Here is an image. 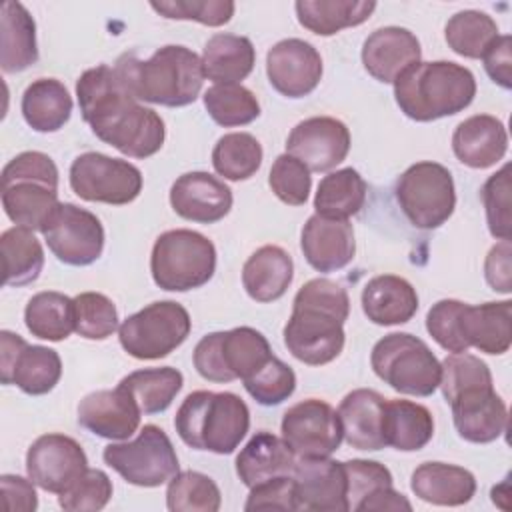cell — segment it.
Returning a JSON list of instances; mask_svg holds the SVG:
<instances>
[{"mask_svg":"<svg viewBox=\"0 0 512 512\" xmlns=\"http://www.w3.org/2000/svg\"><path fill=\"white\" fill-rule=\"evenodd\" d=\"M244 510H296L294 478L278 476L252 486Z\"/></svg>","mask_w":512,"mask_h":512,"instance_id":"54","label":"cell"},{"mask_svg":"<svg viewBox=\"0 0 512 512\" xmlns=\"http://www.w3.org/2000/svg\"><path fill=\"white\" fill-rule=\"evenodd\" d=\"M298 22L318 34L332 36L344 28L358 26L376 10L372 0H298L294 4Z\"/></svg>","mask_w":512,"mask_h":512,"instance_id":"35","label":"cell"},{"mask_svg":"<svg viewBox=\"0 0 512 512\" xmlns=\"http://www.w3.org/2000/svg\"><path fill=\"white\" fill-rule=\"evenodd\" d=\"M296 510L348 512V480L344 462L324 458H298L292 470Z\"/></svg>","mask_w":512,"mask_h":512,"instance_id":"17","label":"cell"},{"mask_svg":"<svg viewBox=\"0 0 512 512\" xmlns=\"http://www.w3.org/2000/svg\"><path fill=\"white\" fill-rule=\"evenodd\" d=\"M102 458L128 484L142 488L162 486L180 468L168 434L156 424H146L130 442L108 444Z\"/></svg>","mask_w":512,"mask_h":512,"instance_id":"11","label":"cell"},{"mask_svg":"<svg viewBox=\"0 0 512 512\" xmlns=\"http://www.w3.org/2000/svg\"><path fill=\"white\" fill-rule=\"evenodd\" d=\"M190 328V314L182 304L160 300L130 314L118 328V340L132 358L158 360L184 344Z\"/></svg>","mask_w":512,"mask_h":512,"instance_id":"10","label":"cell"},{"mask_svg":"<svg viewBox=\"0 0 512 512\" xmlns=\"http://www.w3.org/2000/svg\"><path fill=\"white\" fill-rule=\"evenodd\" d=\"M384 444L400 452L422 450L434 436L430 410L412 400H386L382 416Z\"/></svg>","mask_w":512,"mask_h":512,"instance_id":"31","label":"cell"},{"mask_svg":"<svg viewBox=\"0 0 512 512\" xmlns=\"http://www.w3.org/2000/svg\"><path fill=\"white\" fill-rule=\"evenodd\" d=\"M0 250L6 286H26L38 280L44 268V250L32 230L22 226L4 230Z\"/></svg>","mask_w":512,"mask_h":512,"instance_id":"39","label":"cell"},{"mask_svg":"<svg viewBox=\"0 0 512 512\" xmlns=\"http://www.w3.org/2000/svg\"><path fill=\"white\" fill-rule=\"evenodd\" d=\"M76 332L88 340H106L118 328L114 302L100 292H82L74 296Z\"/></svg>","mask_w":512,"mask_h":512,"instance_id":"46","label":"cell"},{"mask_svg":"<svg viewBox=\"0 0 512 512\" xmlns=\"http://www.w3.org/2000/svg\"><path fill=\"white\" fill-rule=\"evenodd\" d=\"M306 262L318 272H336L348 266L356 252L354 230L348 220L314 214L306 220L300 236Z\"/></svg>","mask_w":512,"mask_h":512,"instance_id":"22","label":"cell"},{"mask_svg":"<svg viewBox=\"0 0 512 512\" xmlns=\"http://www.w3.org/2000/svg\"><path fill=\"white\" fill-rule=\"evenodd\" d=\"M58 204V168L48 154L28 150L4 166L2 206L16 226L40 232Z\"/></svg>","mask_w":512,"mask_h":512,"instance_id":"6","label":"cell"},{"mask_svg":"<svg viewBox=\"0 0 512 512\" xmlns=\"http://www.w3.org/2000/svg\"><path fill=\"white\" fill-rule=\"evenodd\" d=\"M196 372L210 382H232V376L226 372L222 354H220V332L206 334L194 348L192 354Z\"/></svg>","mask_w":512,"mask_h":512,"instance_id":"55","label":"cell"},{"mask_svg":"<svg viewBox=\"0 0 512 512\" xmlns=\"http://www.w3.org/2000/svg\"><path fill=\"white\" fill-rule=\"evenodd\" d=\"M422 56L418 38L400 26L374 30L362 46V64L366 72L384 84H394L400 74L418 64Z\"/></svg>","mask_w":512,"mask_h":512,"instance_id":"23","label":"cell"},{"mask_svg":"<svg viewBox=\"0 0 512 512\" xmlns=\"http://www.w3.org/2000/svg\"><path fill=\"white\" fill-rule=\"evenodd\" d=\"M296 454L288 444L268 430L256 432L236 456V474L244 486L252 488L270 478L292 476Z\"/></svg>","mask_w":512,"mask_h":512,"instance_id":"27","label":"cell"},{"mask_svg":"<svg viewBox=\"0 0 512 512\" xmlns=\"http://www.w3.org/2000/svg\"><path fill=\"white\" fill-rule=\"evenodd\" d=\"M204 78L216 84H238L256 62V50L246 36L214 34L202 50Z\"/></svg>","mask_w":512,"mask_h":512,"instance_id":"32","label":"cell"},{"mask_svg":"<svg viewBox=\"0 0 512 512\" xmlns=\"http://www.w3.org/2000/svg\"><path fill=\"white\" fill-rule=\"evenodd\" d=\"M2 500L4 508L12 512H34L38 508V498L34 490V482L16 474H2Z\"/></svg>","mask_w":512,"mask_h":512,"instance_id":"58","label":"cell"},{"mask_svg":"<svg viewBox=\"0 0 512 512\" xmlns=\"http://www.w3.org/2000/svg\"><path fill=\"white\" fill-rule=\"evenodd\" d=\"M266 74L278 94L286 98H304L320 84V52L300 38L280 40L268 50Z\"/></svg>","mask_w":512,"mask_h":512,"instance_id":"18","label":"cell"},{"mask_svg":"<svg viewBox=\"0 0 512 512\" xmlns=\"http://www.w3.org/2000/svg\"><path fill=\"white\" fill-rule=\"evenodd\" d=\"M282 440L296 458H324L340 448L342 426L338 412L324 400L308 398L290 406L282 416Z\"/></svg>","mask_w":512,"mask_h":512,"instance_id":"14","label":"cell"},{"mask_svg":"<svg viewBox=\"0 0 512 512\" xmlns=\"http://www.w3.org/2000/svg\"><path fill=\"white\" fill-rule=\"evenodd\" d=\"M112 480L104 470L88 468L66 492L58 496V504L68 512L102 510L112 498Z\"/></svg>","mask_w":512,"mask_h":512,"instance_id":"51","label":"cell"},{"mask_svg":"<svg viewBox=\"0 0 512 512\" xmlns=\"http://www.w3.org/2000/svg\"><path fill=\"white\" fill-rule=\"evenodd\" d=\"M466 302L446 298L438 300L426 314V330L436 344L452 354L466 352L470 346L464 336Z\"/></svg>","mask_w":512,"mask_h":512,"instance_id":"48","label":"cell"},{"mask_svg":"<svg viewBox=\"0 0 512 512\" xmlns=\"http://www.w3.org/2000/svg\"><path fill=\"white\" fill-rule=\"evenodd\" d=\"M294 262L290 254L274 244L260 246L242 266V284L256 302L282 298L292 284Z\"/></svg>","mask_w":512,"mask_h":512,"instance_id":"29","label":"cell"},{"mask_svg":"<svg viewBox=\"0 0 512 512\" xmlns=\"http://www.w3.org/2000/svg\"><path fill=\"white\" fill-rule=\"evenodd\" d=\"M216 270V248L204 234L176 228L162 232L150 254L156 286L168 292H188L208 284Z\"/></svg>","mask_w":512,"mask_h":512,"instance_id":"7","label":"cell"},{"mask_svg":"<svg viewBox=\"0 0 512 512\" xmlns=\"http://www.w3.org/2000/svg\"><path fill=\"white\" fill-rule=\"evenodd\" d=\"M476 96L474 74L456 62H418L394 82L400 110L416 122H432L462 112Z\"/></svg>","mask_w":512,"mask_h":512,"instance_id":"4","label":"cell"},{"mask_svg":"<svg viewBox=\"0 0 512 512\" xmlns=\"http://www.w3.org/2000/svg\"><path fill=\"white\" fill-rule=\"evenodd\" d=\"M452 150L468 168H490L500 162L508 150L506 128L496 116H470L456 126L452 134Z\"/></svg>","mask_w":512,"mask_h":512,"instance_id":"24","label":"cell"},{"mask_svg":"<svg viewBox=\"0 0 512 512\" xmlns=\"http://www.w3.org/2000/svg\"><path fill=\"white\" fill-rule=\"evenodd\" d=\"M346 468V480H348V506L350 510H356V506L368 498L372 492L384 486H392V474L390 470L376 462V460H362L354 458L344 462Z\"/></svg>","mask_w":512,"mask_h":512,"instance_id":"53","label":"cell"},{"mask_svg":"<svg viewBox=\"0 0 512 512\" xmlns=\"http://www.w3.org/2000/svg\"><path fill=\"white\" fill-rule=\"evenodd\" d=\"M360 300L366 318L378 326L406 324L418 310L414 286L394 274H380L368 280Z\"/></svg>","mask_w":512,"mask_h":512,"instance_id":"26","label":"cell"},{"mask_svg":"<svg viewBox=\"0 0 512 512\" xmlns=\"http://www.w3.org/2000/svg\"><path fill=\"white\" fill-rule=\"evenodd\" d=\"M410 488L428 504L462 506L472 500L476 478L470 470L456 464L424 462L412 472Z\"/></svg>","mask_w":512,"mask_h":512,"instance_id":"28","label":"cell"},{"mask_svg":"<svg viewBox=\"0 0 512 512\" xmlns=\"http://www.w3.org/2000/svg\"><path fill=\"white\" fill-rule=\"evenodd\" d=\"M368 186L354 168H340L326 174L316 190V214L326 218L348 220L358 214L366 202Z\"/></svg>","mask_w":512,"mask_h":512,"instance_id":"38","label":"cell"},{"mask_svg":"<svg viewBox=\"0 0 512 512\" xmlns=\"http://www.w3.org/2000/svg\"><path fill=\"white\" fill-rule=\"evenodd\" d=\"M242 382L246 392L262 406H278L296 390L294 370L276 356H272L258 372Z\"/></svg>","mask_w":512,"mask_h":512,"instance_id":"47","label":"cell"},{"mask_svg":"<svg viewBox=\"0 0 512 512\" xmlns=\"http://www.w3.org/2000/svg\"><path fill=\"white\" fill-rule=\"evenodd\" d=\"M140 414L136 400L122 384L90 392L78 404V424L108 440H128L140 426Z\"/></svg>","mask_w":512,"mask_h":512,"instance_id":"20","label":"cell"},{"mask_svg":"<svg viewBox=\"0 0 512 512\" xmlns=\"http://www.w3.org/2000/svg\"><path fill=\"white\" fill-rule=\"evenodd\" d=\"M120 384L132 394L142 414L164 412L176 394L182 390V372L172 366L134 370L120 380Z\"/></svg>","mask_w":512,"mask_h":512,"instance_id":"40","label":"cell"},{"mask_svg":"<svg viewBox=\"0 0 512 512\" xmlns=\"http://www.w3.org/2000/svg\"><path fill=\"white\" fill-rule=\"evenodd\" d=\"M454 428L460 438L472 444H488L500 438L508 426L504 400L494 392V384L472 386L448 400Z\"/></svg>","mask_w":512,"mask_h":512,"instance_id":"19","label":"cell"},{"mask_svg":"<svg viewBox=\"0 0 512 512\" xmlns=\"http://www.w3.org/2000/svg\"><path fill=\"white\" fill-rule=\"evenodd\" d=\"M202 100L208 116L224 128L246 126L260 116L258 98L242 84H214Z\"/></svg>","mask_w":512,"mask_h":512,"instance_id":"44","label":"cell"},{"mask_svg":"<svg viewBox=\"0 0 512 512\" xmlns=\"http://www.w3.org/2000/svg\"><path fill=\"white\" fill-rule=\"evenodd\" d=\"M396 202L408 222L420 230L440 228L456 208L452 174L438 162H416L396 180Z\"/></svg>","mask_w":512,"mask_h":512,"instance_id":"9","label":"cell"},{"mask_svg":"<svg viewBox=\"0 0 512 512\" xmlns=\"http://www.w3.org/2000/svg\"><path fill=\"white\" fill-rule=\"evenodd\" d=\"M510 256H512L510 240H500L498 244H494L490 248V252L484 260L486 282L492 286V290L502 292V294H510V290H512Z\"/></svg>","mask_w":512,"mask_h":512,"instance_id":"57","label":"cell"},{"mask_svg":"<svg viewBox=\"0 0 512 512\" xmlns=\"http://www.w3.org/2000/svg\"><path fill=\"white\" fill-rule=\"evenodd\" d=\"M384 510H412V504L408 498L400 492H396L392 486L378 488L368 498H364L354 512H384Z\"/></svg>","mask_w":512,"mask_h":512,"instance_id":"59","label":"cell"},{"mask_svg":"<svg viewBox=\"0 0 512 512\" xmlns=\"http://www.w3.org/2000/svg\"><path fill=\"white\" fill-rule=\"evenodd\" d=\"M498 36V24L480 10L456 12L444 28L448 46L464 58H482Z\"/></svg>","mask_w":512,"mask_h":512,"instance_id":"43","label":"cell"},{"mask_svg":"<svg viewBox=\"0 0 512 512\" xmlns=\"http://www.w3.org/2000/svg\"><path fill=\"white\" fill-rule=\"evenodd\" d=\"M26 124L36 132H58L72 114V96L56 78H38L26 86L20 102Z\"/></svg>","mask_w":512,"mask_h":512,"instance_id":"33","label":"cell"},{"mask_svg":"<svg viewBox=\"0 0 512 512\" xmlns=\"http://www.w3.org/2000/svg\"><path fill=\"white\" fill-rule=\"evenodd\" d=\"M62 376V360L56 350L48 346L24 344L12 364L10 374L2 384H16L24 394H48Z\"/></svg>","mask_w":512,"mask_h":512,"instance_id":"37","label":"cell"},{"mask_svg":"<svg viewBox=\"0 0 512 512\" xmlns=\"http://www.w3.org/2000/svg\"><path fill=\"white\" fill-rule=\"evenodd\" d=\"M374 374L392 390L408 396H432L440 384V362L428 344L408 332L380 338L370 354Z\"/></svg>","mask_w":512,"mask_h":512,"instance_id":"8","label":"cell"},{"mask_svg":"<svg viewBox=\"0 0 512 512\" xmlns=\"http://www.w3.org/2000/svg\"><path fill=\"white\" fill-rule=\"evenodd\" d=\"M150 6L164 18L194 20L206 26H222L234 14V2L230 0H164Z\"/></svg>","mask_w":512,"mask_h":512,"instance_id":"52","label":"cell"},{"mask_svg":"<svg viewBox=\"0 0 512 512\" xmlns=\"http://www.w3.org/2000/svg\"><path fill=\"white\" fill-rule=\"evenodd\" d=\"M36 24L20 2H4L0 10V64L6 74L36 64Z\"/></svg>","mask_w":512,"mask_h":512,"instance_id":"30","label":"cell"},{"mask_svg":"<svg viewBox=\"0 0 512 512\" xmlns=\"http://www.w3.org/2000/svg\"><path fill=\"white\" fill-rule=\"evenodd\" d=\"M262 146L248 132H230L218 138L212 150V166L226 180L240 182L252 178L262 164Z\"/></svg>","mask_w":512,"mask_h":512,"instance_id":"42","label":"cell"},{"mask_svg":"<svg viewBox=\"0 0 512 512\" xmlns=\"http://www.w3.org/2000/svg\"><path fill=\"white\" fill-rule=\"evenodd\" d=\"M384 404L386 398L370 388H356L342 398L338 418L348 446L372 452L386 446L382 436Z\"/></svg>","mask_w":512,"mask_h":512,"instance_id":"25","label":"cell"},{"mask_svg":"<svg viewBox=\"0 0 512 512\" xmlns=\"http://www.w3.org/2000/svg\"><path fill=\"white\" fill-rule=\"evenodd\" d=\"M24 322L30 334L40 340H66L72 332H76L74 298L54 290L38 292L24 308Z\"/></svg>","mask_w":512,"mask_h":512,"instance_id":"36","label":"cell"},{"mask_svg":"<svg viewBox=\"0 0 512 512\" xmlns=\"http://www.w3.org/2000/svg\"><path fill=\"white\" fill-rule=\"evenodd\" d=\"M70 188L86 202L130 204L142 192V172L128 160L84 152L70 164Z\"/></svg>","mask_w":512,"mask_h":512,"instance_id":"12","label":"cell"},{"mask_svg":"<svg viewBox=\"0 0 512 512\" xmlns=\"http://www.w3.org/2000/svg\"><path fill=\"white\" fill-rule=\"evenodd\" d=\"M348 314L350 298L342 284L328 278L308 280L296 292L292 314L284 326L288 352L308 366L332 362L344 348Z\"/></svg>","mask_w":512,"mask_h":512,"instance_id":"2","label":"cell"},{"mask_svg":"<svg viewBox=\"0 0 512 512\" xmlns=\"http://www.w3.org/2000/svg\"><path fill=\"white\" fill-rule=\"evenodd\" d=\"M114 70L136 100L168 108L192 104L204 84L200 56L178 44L158 48L148 60L122 54Z\"/></svg>","mask_w":512,"mask_h":512,"instance_id":"3","label":"cell"},{"mask_svg":"<svg viewBox=\"0 0 512 512\" xmlns=\"http://www.w3.org/2000/svg\"><path fill=\"white\" fill-rule=\"evenodd\" d=\"M286 152L310 172H328L346 160L350 130L332 116H312L298 122L286 140Z\"/></svg>","mask_w":512,"mask_h":512,"instance_id":"16","label":"cell"},{"mask_svg":"<svg viewBox=\"0 0 512 512\" xmlns=\"http://www.w3.org/2000/svg\"><path fill=\"white\" fill-rule=\"evenodd\" d=\"M172 210L190 222L214 224L232 208V190L208 172H186L170 188Z\"/></svg>","mask_w":512,"mask_h":512,"instance_id":"21","label":"cell"},{"mask_svg":"<svg viewBox=\"0 0 512 512\" xmlns=\"http://www.w3.org/2000/svg\"><path fill=\"white\" fill-rule=\"evenodd\" d=\"M268 184L272 192L282 200L284 204L290 206H302L308 200L310 186H312V176L310 170L294 156L280 154L268 174Z\"/></svg>","mask_w":512,"mask_h":512,"instance_id":"50","label":"cell"},{"mask_svg":"<svg viewBox=\"0 0 512 512\" xmlns=\"http://www.w3.org/2000/svg\"><path fill=\"white\" fill-rule=\"evenodd\" d=\"M464 336L468 346L486 354H504L512 344V302L466 304Z\"/></svg>","mask_w":512,"mask_h":512,"instance_id":"34","label":"cell"},{"mask_svg":"<svg viewBox=\"0 0 512 512\" xmlns=\"http://www.w3.org/2000/svg\"><path fill=\"white\" fill-rule=\"evenodd\" d=\"M88 470L82 446L66 434H42L26 452L28 478L46 492H66Z\"/></svg>","mask_w":512,"mask_h":512,"instance_id":"15","label":"cell"},{"mask_svg":"<svg viewBox=\"0 0 512 512\" xmlns=\"http://www.w3.org/2000/svg\"><path fill=\"white\" fill-rule=\"evenodd\" d=\"M78 106L92 132L128 158L154 156L166 138L164 120L138 104L114 68H88L76 82Z\"/></svg>","mask_w":512,"mask_h":512,"instance_id":"1","label":"cell"},{"mask_svg":"<svg viewBox=\"0 0 512 512\" xmlns=\"http://www.w3.org/2000/svg\"><path fill=\"white\" fill-rule=\"evenodd\" d=\"M480 198L486 208L488 230L498 240H510L512 214H510V166L504 164L496 174H492L482 190Z\"/></svg>","mask_w":512,"mask_h":512,"instance_id":"49","label":"cell"},{"mask_svg":"<svg viewBox=\"0 0 512 512\" xmlns=\"http://www.w3.org/2000/svg\"><path fill=\"white\" fill-rule=\"evenodd\" d=\"M220 354L232 380L250 378L274 356L262 332L250 326H238L220 332Z\"/></svg>","mask_w":512,"mask_h":512,"instance_id":"41","label":"cell"},{"mask_svg":"<svg viewBox=\"0 0 512 512\" xmlns=\"http://www.w3.org/2000/svg\"><path fill=\"white\" fill-rule=\"evenodd\" d=\"M222 496L216 482L194 470H184L168 480L166 506L170 512H216Z\"/></svg>","mask_w":512,"mask_h":512,"instance_id":"45","label":"cell"},{"mask_svg":"<svg viewBox=\"0 0 512 512\" xmlns=\"http://www.w3.org/2000/svg\"><path fill=\"white\" fill-rule=\"evenodd\" d=\"M174 428L194 450L232 454L250 428V410L234 392L196 390L180 404Z\"/></svg>","mask_w":512,"mask_h":512,"instance_id":"5","label":"cell"},{"mask_svg":"<svg viewBox=\"0 0 512 512\" xmlns=\"http://www.w3.org/2000/svg\"><path fill=\"white\" fill-rule=\"evenodd\" d=\"M50 252L68 266H90L104 250V228L96 214L60 202L40 230Z\"/></svg>","mask_w":512,"mask_h":512,"instance_id":"13","label":"cell"},{"mask_svg":"<svg viewBox=\"0 0 512 512\" xmlns=\"http://www.w3.org/2000/svg\"><path fill=\"white\" fill-rule=\"evenodd\" d=\"M486 74L504 90L512 88V38L508 34L498 36L482 56Z\"/></svg>","mask_w":512,"mask_h":512,"instance_id":"56","label":"cell"}]
</instances>
